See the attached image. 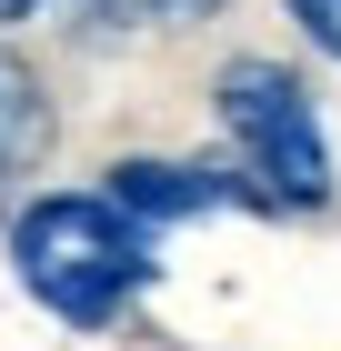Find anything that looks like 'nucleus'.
<instances>
[{"instance_id":"nucleus-4","label":"nucleus","mask_w":341,"mask_h":351,"mask_svg":"<svg viewBox=\"0 0 341 351\" xmlns=\"http://www.w3.org/2000/svg\"><path fill=\"white\" fill-rule=\"evenodd\" d=\"M40 161H51V90H40V71L0 40V201H10Z\"/></svg>"},{"instance_id":"nucleus-6","label":"nucleus","mask_w":341,"mask_h":351,"mask_svg":"<svg viewBox=\"0 0 341 351\" xmlns=\"http://www.w3.org/2000/svg\"><path fill=\"white\" fill-rule=\"evenodd\" d=\"M131 10H151V21H201V10H221V0H131Z\"/></svg>"},{"instance_id":"nucleus-1","label":"nucleus","mask_w":341,"mask_h":351,"mask_svg":"<svg viewBox=\"0 0 341 351\" xmlns=\"http://www.w3.org/2000/svg\"><path fill=\"white\" fill-rule=\"evenodd\" d=\"M10 261H21V291L40 311H60L71 331H101L151 281V231L101 191H51V201H21Z\"/></svg>"},{"instance_id":"nucleus-2","label":"nucleus","mask_w":341,"mask_h":351,"mask_svg":"<svg viewBox=\"0 0 341 351\" xmlns=\"http://www.w3.org/2000/svg\"><path fill=\"white\" fill-rule=\"evenodd\" d=\"M211 101H221V131L241 141V161H251V181H261L271 211H321L331 201V151H321V121H311V90L291 81L281 60H231L221 81H211Z\"/></svg>"},{"instance_id":"nucleus-7","label":"nucleus","mask_w":341,"mask_h":351,"mask_svg":"<svg viewBox=\"0 0 341 351\" xmlns=\"http://www.w3.org/2000/svg\"><path fill=\"white\" fill-rule=\"evenodd\" d=\"M21 10H30V0H0V21H21Z\"/></svg>"},{"instance_id":"nucleus-3","label":"nucleus","mask_w":341,"mask_h":351,"mask_svg":"<svg viewBox=\"0 0 341 351\" xmlns=\"http://www.w3.org/2000/svg\"><path fill=\"white\" fill-rule=\"evenodd\" d=\"M101 201H121L131 221H191V211H221V201H241V191L221 181V171H191V161H121Z\"/></svg>"},{"instance_id":"nucleus-5","label":"nucleus","mask_w":341,"mask_h":351,"mask_svg":"<svg viewBox=\"0 0 341 351\" xmlns=\"http://www.w3.org/2000/svg\"><path fill=\"white\" fill-rule=\"evenodd\" d=\"M291 10H301V30H311V51L341 60V0H291Z\"/></svg>"}]
</instances>
